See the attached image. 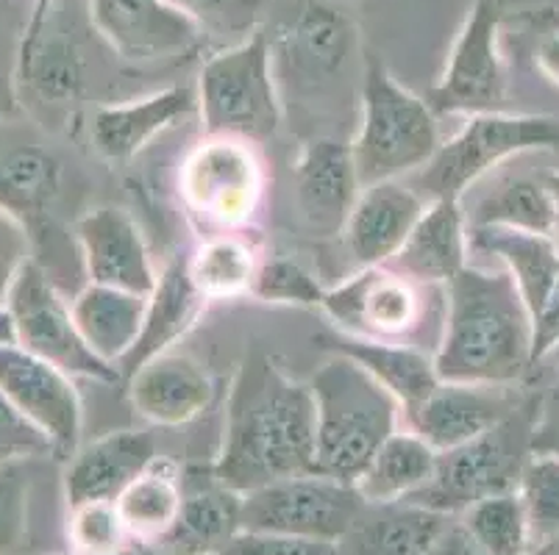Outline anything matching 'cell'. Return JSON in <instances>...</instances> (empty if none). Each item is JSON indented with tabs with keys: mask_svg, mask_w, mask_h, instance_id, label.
Masks as SVG:
<instances>
[{
	"mask_svg": "<svg viewBox=\"0 0 559 555\" xmlns=\"http://www.w3.org/2000/svg\"><path fill=\"white\" fill-rule=\"evenodd\" d=\"M465 253L467 231L460 201H435L426 206L390 267L415 283H449L465 267Z\"/></svg>",
	"mask_w": 559,
	"mask_h": 555,
	"instance_id": "cell-27",
	"label": "cell"
},
{
	"mask_svg": "<svg viewBox=\"0 0 559 555\" xmlns=\"http://www.w3.org/2000/svg\"><path fill=\"white\" fill-rule=\"evenodd\" d=\"M467 248L487 253L512 275L532 323L543 312L548 294L559 281V244L548 233L515 231V228L481 226L467 228Z\"/></svg>",
	"mask_w": 559,
	"mask_h": 555,
	"instance_id": "cell-24",
	"label": "cell"
},
{
	"mask_svg": "<svg viewBox=\"0 0 559 555\" xmlns=\"http://www.w3.org/2000/svg\"><path fill=\"white\" fill-rule=\"evenodd\" d=\"M535 61H537V70H540L554 86H559V31L557 34H548L546 39H540Z\"/></svg>",
	"mask_w": 559,
	"mask_h": 555,
	"instance_id": "cell-48",
	"label": "cell"
},
{
	"mask_svg": "<svg viewBox=\"0 0 559 555\" xmlns=\"http://www.w3.org/2000/svg\"><path fill=\"white\" fill-rule=\"evenodd\" d=\"M264 176L248 142L210 136L187 156L179 190L187 208L212 226L237 228L253 217Z\"/></svg>",
	"mask_w": 559,
	"mask_h": 555,
	"instance_id": "cell-11",
	"label": "cell"
},
{
	"mask_svg": "<svg viewBox=\"0 0 559 555\" xmlns=\"http://www.w3.org/2000/svg\"><path fill=\"white\" fill-rule=\"evenodd\" d=\"M551 359H554V364H557V370H559V345L551 350Z\"/></svg>",
	"mask_w": 559,
	"mask_h": 555,
	"instance_id": "cell-55",
	"label": "cell"
},
{
	"mask_svg": "<svg viewBox=\"0 0 559 555\" xmlns=\"http://www.w3.org/2000/svg\"><path fill=\"white\" fill-rule=\"evenodd\" d=\"M449 514L409 500L365 503L340 539L343 555H424L451 526Z\"/></svg>",
	"mask_w": 559,
	"mask_h": 555,
	"instance_id": "cell-22",
	"label": "cell"
},
{
	"mask_svg": "<svg viewBox=\"0 0 559 555\" xmlns=\"http://www.w3.org/2000/svg\"><path fill=\"white\" fill-rule=\"evenodd\" d=\"M537 395H523L521 403L501 422L476 439L437 453L431 481L406 500L460 517L465 508L492 495L515 492L523 470L532 461Z\"/></svg>",
	"mask_w": 559,
	"mask_h": 555,
	"instance_id": "cell-4",
	"label": "cell"
},
{
	"mask_svg": "<svg viewBox=\"0 0 559 555\" xmlns=\"http://www.w3.org/2000/svg\"><path fill=\"white\" fill-rule=\"evenodd\" d=\"M111 555H170L167 550H162L159 544L154 542H136V539H131L129 544H123L120 550H115Z\"/></svg>",
	"mask_w": 559,
	"mask_h": 555,
	"instance_id": "cell-52",
	"label": "cell"
},
{
	"mask_svg": "<svg viewBox=\"0 0 559 555\" xmlns=\"http://www.w3.org/2000/svg\"><path fill=\"white\" fill-rule=\"evenodd\" d=\"M456 519L487 555H528L535 550L518 492L485 497Z\"/></svg>",
	"mask_w": 559,
	"mask_h": 555,
	"instance_id": "cell-36",
	"label": "cell"
},
{
	"mask_svg": "<svg viewBox=\"0 0 559 555\" xmlns=\"http://www.w3.org/2000/svg\"><path fill=\"white\" fill-rule=\"evenodd\" d=\"M437 467V450L418 434H399L395 431L368 470L359 475L357 488L365 503H393L406 500L431 481Z\"/></svg>",
	"mask_w": 559,
	"mask_h": 555,
	"instance_id": "cell-32",
	"label": "cell"
},
{
	"mask_svg": "<svg viewBox=\"0 0 559 555\" xmlns=\"http://www.w3.org/2000/svg\"><path fill=\"white\" fill-rule=\"evenodd\" d=\"M559 345V281L554 292L548 294L543 312L535 319V339H532V359L543 361L551 355V350Z\"/></svg>",
	"mask_w": 559,
	"mask_h": 555,
	"instance_id": "cell-46",
	"label": "cell"
},
{
	"mask_svg": "<svg viewBox=\"0 0 559 555\" xmlns=\"http://www.w3.org/2000/svg\"><path fill=\"white\" fill-rule=\"evenodd\" d=\"M64 539L73 555H111L131 542V533L115 503L98 500L70 508Z\"/></svg>",
	"mask_w": 559,
	"mask_h": 555,
	"instance_id": "cell-40",
	"label": "cell"
},
{
	"mask_svg": "<svg viewBox=\"0 0 559 555\" xmlns=\"http://www.w3.org/2000/svg\"><path fill=\"white\" fill-rule=\"evenodd\" d=\"M528 555H559V536L551 539V542L540 544V547H535Z\"/></svg>",
	"mask_w": 559,
	"mask_h": 555,
	"instance_id": "cell-54",
	"label": "cell"
},
{
	"mask_svg": "<svg viewBox=\"0 0 559 555\" xmlns=\"http://www.w3.org/2000/svg\"><path fill=\"white\" fill-rule=\"evenodd\" d=\"M203 303L206 298L198 292L190 278V258H176L167 264L154 294L148 298V312H145L140 339L117 364L120 375L131 378L142 364L167 353V348L195 325L203 312Z\"/></svg>",
	"mask_w": 559,
	"mask_h": 555,
	"instance_id": "cell-26",
	"label": "cell"
},
{
	"mask_svg": "<svg viewBox=\"0 0 559 555\" xmlns=\"http://www.w3.org/2000/svg\"><path fill=\"white\" fill-rule=\"evenodd\" d=\"M20 330V348L59 366L70 378H95L104 384H117L123 378L109 361L98 359L79 334L73 309L56 292L45 269L37 262H25L17 281L7 298Z\"/></svg>",
	"mask_w": 559,
	"mask_h": 555,
	"instance_id": "cell-10",
	"label": "cell"
},
{
	"mask_svg": "<svg viewBox=\"0 0 559 555\" xmlns=\"http://www.w3.org/2000/svg\"><path fill=\"white\" fill-rule=\"evenodd\" d=\"M501 226L557 237L554 201L543 178H507L471 212V228Z\"/></svg>",
	"mask_w": 559,
	"mask_h": 555,
	"instance_id": "cell-34",
	"label": "cell"
},
{
	"mask_svg": "<svg viewBox=\"0 0 559 555\" xmlns=\"http://www.w3.org/2000/svg\"><path fill=\"white\" fill-rule=\"evenodd\" d=\"M0 389L48 436L53 458H70L79 450L81 400L68 373L23 348H0Z\"/></svg>",
	"mask_w": 559,
	"mask_h": 555,
	"instance_id": "cell-12",
	"label": "cell"
},
{
	"mask_svg": "<svg viewBox=\"0 0 559 555\" xmlns=\"http://www.w3.org/2000/svg\"><path fill=\"white\" fill-rule=\"evenodd\" d=\"M359 176L350 145L337 140L309 142L296 165V203L314 237H334L345 228L359 201Z\"/></svg>",
	"mask_w": 559,
	"mask_h": 555,
	"instance_id": "cell-16",
	"label": "cell"
},
{
	"mask_svg": "<svg viewBox=\"0 0 559 555\" xmlns=\"http://www.w3.org/2000/svg\"><path fill=\"white\" fill-rule=\"evenodd\" d=\"M53 456L48 436L25 420L0 389V464L12 458H48Z\"/></svg>",
	"mask_w": 559,
	"mask_h": 555,
	"instance_id": "cell-42",
	"label": "cell"
},
{
	"mask_svg": "<svg viewBox=\"0 0 559 555\" xmlns=\"http://www.w3.org/2000/svg\"><path fill=\"white\" fill-rule=\"evenodd\" d=\"M212 381L192 359L162 353L131 375V403L156 425H185L212 400Z\"/></svg>",
	"mask_w": 559,
	"mask_h": 555,
	"instance_id": "cell-23",
	"label": "cell"
},
{
	"mask_svg": "<svg viewBox=\"0 0 559 555\" xmlns=\"http://www.w3.org/2000/svg\"><path fill=\"white\" fill-rule=\"evenodd\" d=\"M251 292L264 303L296 305L323 303V294H326L314 281V275L293 258H271V262L259 264Z\"/></svg>",
	"mask_w": 559,
	"mask_h": 555,
	"instance_id": "cell-41",
	"label": "cell"
},
{
	"mask_svg": "<svg viewBox=\"0 0 559 555\" xmlns=\"http://www.w3.org/2000/svg\"><path fill=\"white\" fill-rule=\"evenodd\" d=\"M17 84L28 86L43 104L68 106L81 98L86 84V64L81 48L64 31L45 25L37 43L17 50Z\"/></svg>",
	"mask_w": 559,
	"mask_h": 555,
	"instance_id": "cell-31",
	"label": "cell"
},
{
	"mask_svg": "<svg viewBox=\"0 0 559 555\" xmlns=\"http://www.w3.org/2000/svg\"><path fill=\"white\" fill-rule=\"evenodd\" d=\"M195 109L198 92H192L190 86H170L131 104L100 106L93 114L90 136L104 159L129 161L154 136L187 120Z\"/></svg>",
	"mask_w": 559,
	"mask_h": 555,
	"instance_id": "cell-21",
	"label": "cell"
},
{
	"mask_svg": "<svg viewBox=\"0 0 559 555\" xmlns=\"http://www.w3.org/2000/svg\"><path fill=\"white\" fill-rule=\"evenodd\" d=\"M424 212L426 197L406 183L384 181L362 190L343 228L350 258L359 267L390 264Z\"/></svg>",
	"mask_w": 559,
	"mask_h": 555,
	"instance_id": "cell-18",
	"label": "cell"
},
{
	"mask_svg": "<svg viewBox=\"0 0 559 555\" xmlns=\"http://www.w3.org/2000/svg\"><path fill=\"white\" fill-rule=\"evenodd\" d=\"M221 555H343L337 542L282 536V533L242 531L221 550Z\"/></svg>",
	"mask_w": 559,
	"mask_h": 555,
	"instance_id": "cell-43",
	"label": "cell"
},
{
	"mask_svg": "<svg viewBox=\"0 0 559 555\" xmlns=\"http://www.w3.org/2000/svg\"><path fill=\"white\" fill-rule=\"evenodd\" d=\"M0 348H20V330L9 303H0Z\"/></svg>",
	"mask_w": 559,
	"mask_h": 555,
	"instance_id": "cell-51",
	"label": "cell"
},
{
	"mask_svg": "<svg viewBox=\"0 0 559 555\" xmlns=\"http://www.w3.org/2000/svg\"><path fill=\"white\" fill-rule=\"evenodd\" d=\"M314 397L276 359L253 350L234 375L226 434L212 472L248 495L276 481L314 472Z\"/></svg>",
	"mask_w": 559,
	"mask_h": 555,
	"instance_id": "cell-1",
	"label": "cell"
},
{
	"mask_svg": "<svg viewBox=\"0 0 559 555\" xmlns=\"http://www.w3.org/2000/svg\"><path fill=\"white\" fill-rule=\"evenodd\" d=\"M181 488L185 500L179 519L170 533L154 544L170 555H221V550L242 533V495L223 486L212 467L187 472Z\"/></svg>",
	"mask_w": 559,
	"mask_h": 555,
	"instance_id": "cell-20",
	"label": "cell"
},
{
	"mask_svg": "<svg viewBox=\"0 0 559 555\" xmlns=\"http://www.w3.org/2000/svg\"><path fill=\"white\" fill-rule=\"evenodd\" d=\"M528 150H559V120L504 111L467 117L460 134L437 147L429 165L420 167L415 192L429 203L460 201L487 170Z\"/></svg>",
	"mask_w": 559,
	"mask_h": 555,
	"instance_id": "cell-7",
	"label": "cell"
},
{
	"mask_svg": "<svg viewBox=\"0 0 559 555\" xmlns=\"http://www.w3.org/2000/svg\"><path fill=\"white\" fill-rule=\"evenodd\" d=\"M314 397V472L354 483L395 434L401 403L359 361L332 353L309 381Z\"/></svg>",
	"mask_w": 559,
	"mask_h": 555,
	"instance_id": "cell-3",
	"label": "cell"
},
{
	"mask_svg": "<svg viewBox=\"0 0 559 555\" xmlns=\"http://www.w3.org/2000/svg\"><path fill=\"white\" fill-rule=\"evenodd\" d=\"M257 269L251 244L237 237L206 239L190 258V278L206 300H228L251 292Z\"/></svg>",
	"mask_w": 559,
	"mask_h": 555,
	"instance_id": "cell-35",
	"label": "cell"
},
{
	"mask_svg": "<svg viewBox=\"0 0 559 555\" xmlns=\"http://www.w3.org/2000/svg\"><path fill=\"white\" fill-rule=\"evenodd\" d=\"M362 508L354 483L307 472L242 495V531L340 542Z\"/></svg>",
	"mask_w": 559,
	"mask_h": 555,
	"instance_id": "cell-8",
	"label": "cell"
},
{
	"mask_svg": "<svg viewBox=\"0 0 559 555\" xmlns=\"http://www.w3.org/2000/svg\"><path fill=\"white\" fill-rule=\"evenodd\" d=\"M323 345L343 353L373 375L406 411L418 409L426 397L440 386L435 359H426L420 350L406 348L399 342H376V339H357V336H326Z\"/></svg>",
	"mask_w": 559,
	"mask_h": 555,
	"instance_id": "cell-29",
	"label": "cell"
},
{
	"mask_svg": "<svg viewBox=\"0 0 559 555\" xmlns=\"http://www.w3.org/2000/svg\"><path fill=\"white\" fill-rule=\"evenodd\" d=\"M504 0H476L451 48L443 75L429 89L435 114H490L507 104V70L501 56Z\"/></svg>",
	"mask_w": 559,
	"mask_h": 555,
	"instance_id": "cell-9",
	"label": "cell"
},
{
	"mask_svg": "<svg viewBox=\"0 0 559 555\" xmlns=\"http://www.w3.org/2000/svg\"><path fill=\"white\" fill-rule=\"evenodd\" d=\"M198 28V34L215 39L223 50L242 45L259 34L264 9L271 0H167Z\"/></svg>",
	"mask_w": 559,
	"mask_h": 555,
	"instance_id": "cell-38",
	"label": "cell"
},
{
	"mask_svg": "<svg viewBox=\"0 0 559 555\" xmlns=\"http://www.w3.org/2000/svg\"><path fill=\"white\" fill-rule=\"evenodd\" d=\"M532 450H535V456L559 458V375L546 386V389L537 391Z\"/></svg>",
	"mask_w": 559,
	"mask_h": 555,
	"instance_id": "cell-45",
	"label": "cell"
},
{
	"mask_svg": "<svg viewBox=\"0 0 559 555\" xmlns=\"http://www.w3.org/2000/svg\"><path fill=\"white\" fill-rule=\"evenodd\" d=\"M518 497L528 519L532 544L551 542L559 536V458L532 456L518 481Z\"/></svg>",
	"mask_w": 559,
	"mask_h": 555,
	"instance_id": "cell-39",
	"label": "cell"
},
{
	"mask_svg": "<svg viewBox=\"0 0 559 555\" xmlns=\"http://www.w3.org/2000/svg\"><path fill=\"white\" fill-rule=\"evenodd\" d=\"M543 183H546L548 195H551L554 201V217H557V233H559V170L554 172H546V176H540Z\"/></svg>",
	"mask_w": 559,
	"mask_h": 555,
	"instance_id": "cell-53",
	"label": "cell"
},
{
	"mask_svg": "<svg viewBox=\"0 0 559 555\" xmlns=\"http://www.w3.org/2000/svg\"><path fill=\"white\" fill-rule=\"evenodd\" d=\"M17 70L7 68L0 61V122L9 120L17 111Z\"/></svg>",
	"mask_w": 559,
	"mask_h": 555,
	"instance_id": "cell-49",
	"label": "cell"
},
{
	"mask_svg": "<svg viewBox=\"0 0 559 555\" xmlns=\"http://www.w3.org/2000/svg\"><path fill=\"white\" fill-rule=\"evenodd\" d=\"M90 20L120 59L131 64L190 53L201 34L167 0H90Z\"/></svg>",
	"mask_w": 559,
	"mask_h": 555,
	"instance_id": "cell-14",
	"label": "cell"
},
{
	"mask_svg": "<svg viewBox=\"0 0 559 555\" xmlns=\"http://www.w3.org/2000/svg\"><path fill=\"white\" fill-rule=\"evenodd\" d=\"M284 56L304 81L334 79L357 48V28L350 17L323 0H304L282 34Z\"/></svg>",
	"mask_w": 559,
	"mask_h": 555,
	"instance_id": "cell-25",
	"label": "cell"
},
{
	"mask_svg": "<svg viewBox=\"0 0 559 555\" xmlns=\"http://www.w3.org/2000/svg\"><path fill=\"white\" fill-rule=\"evenodd\" d=\"M440 147L437 114L424 98L401 86L379 59H368L362 84V129L350 145L359 186L415 172Z\"/></svg>",
	"mask_w": 559,
	"mask_h": 555,
	"instance_id": "cell-5",
	"label": "cell"
},
{
	"mask_svg": "<svg viewBox=\"0 0 559 555\" xmlns=\"http://www.w3.org/2000/svg\"><path fill=\"white\" fill-rule=\"evenodd\" d=\"M535 323L507 269L462 267L449 281V317L435 355L445 384L515 386L535 366Z\"/></svg>",
	"mask_w": 559,
	"mask_h": 555,
	"instance_id": "cell-2",
	"label": "cell"
},
{
	"mask_svg": "<svg viewBox=\"0 0 559 555\" xmlns=\"http://www.w3.org/2000/svg\"><path fill=\"white\" fill-rule=\"evenodd\" d=\"M28 228L12 212L0 208V303H7L20 269L28 262Z\"/></svg>",
	"mask_w": 559,
	"mask_h": 555,
	"instance_id": "cell-44",
	"label": "cell"
},
{
	"mask_svg": "<svg viewBox=\"0 0 559 555\" xmlns=\"http://www.w3.org/2000/svg\"><path fill=\"white\" fill-rule=\"evenodd\" d=\"M32 3H34L32 17H28V25H25V31H23L20 48L37 43V37L43 34V28L50 23V12H53V7H56V0H32Z\"/></svg>",
	"mask_w": 559,
	"mask_h": 555,
	"instance_id": "cell-50",
	"label": "cell"
},
{
	"mask_svg": "<svg viewBox=\"0 0 559 555\" xmlns=\"http://www.w3.org/2000/svg\"><path fill=\"white\" fill-rule=\"evenodd\" d=\"M181 500H185L181 472L165 458H156L148 470L123 488V495L117 497L115 506L123 517L131 539L159 542L176 526Z\"/></svg>",
	"mask_w": 559,
	"mask_h": 555,
	"instance_id": "cell-33",
	"label": "cell"
},
{
	"mask_svg": "<svg viewBox=\"0 0 559 555\" xmlns=\"http://www.w3.org/2000/svg\"><path fill=\"white\" fill-rule=\"evenodd\" d=\"M68 555H73V553H68Z\"/></svg>",
	"mask_w": 559,
	"mask_h": 555,
	"instance_id": "cell-56",
	"label": "cell"
},
{
	"mask_svg": "<svg viewBox=\"0 0 559 555\" xmlns=\"http://www.w3.org/2000/svg\"><path fill=\"white\" fill-rule=\"evenodd\" d=\"M521 400L523 395H515L512 386L440 381L424 403L406 414L415 434L429 442L437 453H443L485 434L487 427L504 420Z\"/></svg>",
	"mask_w": 559,
	"mask_h": 555,
	"instance_id": "cell-17",
	"label": "cell"
},
{
	"mask_svg": "<svg viewBox=\"0 0 559 555\" xmlns=\"http://www.w3.org/2000/svg\"><path fill=\"white\" fill-rule=\"evenodd\" d=\"M39 458L0 464V555H34V488Z\"/></svg>",
	"mask_w": 559,
	"mask_h": 555,
	"instance_id": "cell-37",
	"label": "cell"
},
{
	"mask_svg": "<svg viewBox=\"0 0 559 555\" xmlns=\"http://www.w3.org/2000/svg\"><path fill=\"white\" fill-rule=\"evenodd\" d=\"M64 170L37 142L0 140V208L25 217L45 214L62 195Z\"/></svg>",
	"mask_w": 559,
	"mask_h": 555,
	"instance_id": "cell-30",
	"label": "cell"
},
{
	"mask_svg": "<svg viewBox=\"0 0 559 555\" xmlns=\"http://www.w3.org/2000/svg\"><path fill=\"white\" fill-rule=\"evenodd\" d=\"M70 309H73L79 334L84 336L90 350L98 359L117 366L140 339L145 312H148V298L126 292V289L90 283L86 289H81Z\"/></svg>",
	"mask_w": 559,
	"mask_h": 555,
	"instance_id": "cell-28",
	"label": "cell"
},
{
	"mask_svg": "<svg viewBox=\"0 0 559 555\" xmlns=\"http://www.w3.org/2000/svg\"><path fill=\"white\" fill-rule=\"evenodd\" d=\"M424 555H487L479 544L471 539V533L462 528L460 519H451V526L440 533L435 544Z\"/></svg>",
	"mask_w": 559,
	"mask_h": 555,
	"instance_id": "cell-47",
	"label": "cell"
},
{
	"mask_svg": "<svg viewBox=\"0 0 559 555\" xmlns=\"http://www.w3.org/2000/svg\"><path fill=\"white\" fill-rule=\"evenodd\" d=\"M323 309L334 323L343 325L348 336L395 342L418 328L424 303L415 281L390 264L362 267L343 287L323 294Z\"/></svg>",
	"mask_w": 559,
	"mask_h": 555,
	"instance_id": "cell-13",
	"label": "cell"
},
{
	"mask_svg": "<svg viewBox=\"0 0 559 555\" xmlns=\"http://www.w3.org/2000/svg\"><path fill=\"white\" fill-rule=\"evenodd\" d=\"M156 458L154 436L142 431H117L90 442L68 458L62 478L68 508L98 500L115 503Z\"/></svg>",
	"mask_w": 559,
	"mask_h": 555,
	"instance_id": "cell-19",
	"label": "cell"
},
{
	"mask_svg": "<svg viewBox=\"0 0 559 555\" xmlns=\"http://www.w3.org/2000/svg\"><path fill=\"white\" fill-rule=\"evenodd\" d=\"M198 111L210 136L259 142L282 122L271 43L262 31L248 43L217 50L198 75Z\"/></svg>",
	"mask_w": 559,
	"mask_h": 555,
	"instance_id": "cell-6",
	"label": "cell"
},
{
	"mask_svg": "<svg viewBox=\"0 0 559 555\" xmlns=\"http://www.w3.org/2000/svg\"><path fill=\"white\" fill-rule=\"evenodd\" d=\"M90 283L151 298L159 283L140 228L123 208H93L75 226Z\"/></svg>",
	"mask_w": 559,
	"mask_h": 555,
	"instance_id": "cell-15",
	"label": "cell"
}]
</instances>
